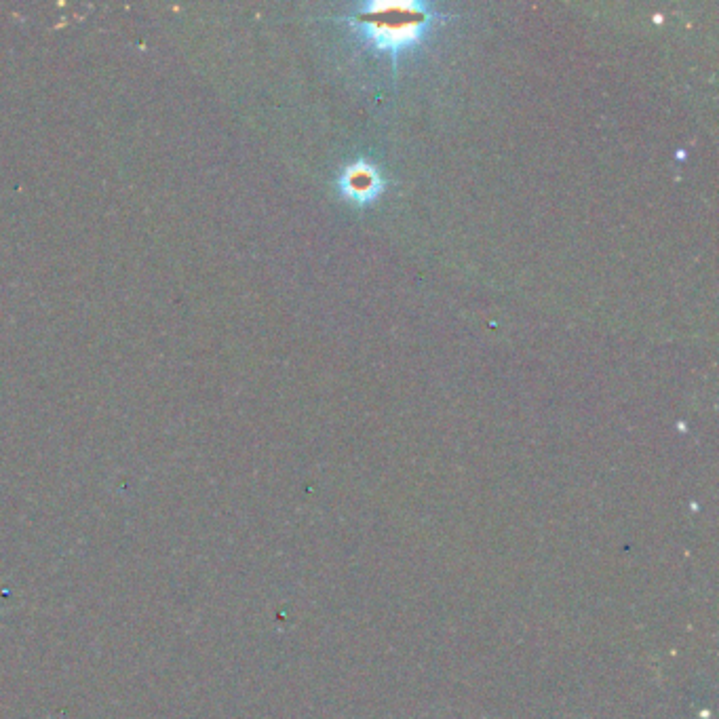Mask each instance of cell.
Masks as SVG:
<instances>
[{"label": "cell", "instance_id": "cell-1", "mask_svg": "<svg viewBox=\"0 0 719 719\" xmlns=\"http://www.w3.org/2000/svg\"><path fill=\"white\" fill-rule=\"evenodd\" d=\"M441 19L443 15L422 3H367L355 7L348 24L369 49L391 55L397 66L403 55L429 38Z\"/></svg>", "mask_w": 719, "mask_h": 719}, {"label": "cell", "instance_id": "cell-2", "mask_svg": "<svg viewBox=\"0 0 719 719\" xmlns=\"http://www.w3.org/2000/svg\"><path fill=\"white\" fill-rule=\"evenodd\" d=\"M340 190L344 194V199L353 201L355 205H367L380 194L382 178L372 165L357 163L342 173Z\"/></svg>", "mask_w": 719, "mask_h": 719}]
</instances>
